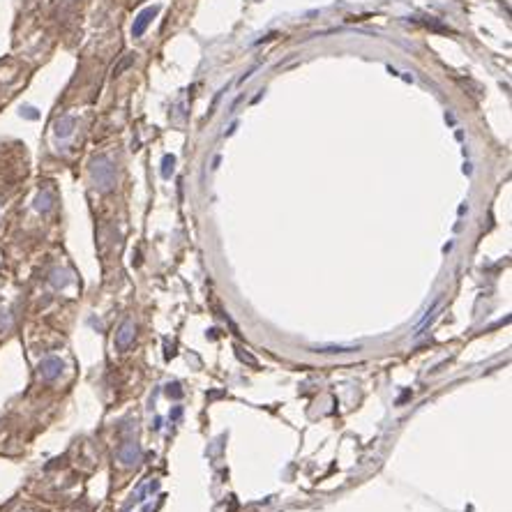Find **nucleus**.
<instances>
[{
  "instance_id": "f03ea898",
  "label": "nucleus",
  "mask_w": 512,
  "mask_h": 512,
  "mask_svg": "<svg viewBox=\"0 0 512 512\" xmlns=\"http://www.w3.org/2000/svg\"><path fill=\"white\" fill-rule=\"evenodd\" d=\"M24 162L14 146H0V236L7 229V210L21 185Z\"/></svg>"
},
{
  "instance_id": "7ed1b4c3",
  "label": "nucleus",
  "mask_w": 512,
  "mask_h": 512,
  "mask_svg": "<svg viewBox=\"0 0 512 512\" xmlns=\"http://www.w3.org/2000/svg\"><path fill=\"white\" fill-rule=\"evenodd\" d=\"M21 310H24V296L19 289L0 277V344L17 333L21 323Z\"/></svg>"
},
{
  "instance_id": "423d86ee",
  "label": "nucleus",
  "mask_w": 512,
  "mask_h": 512,
  "mask_svg": "<svg viewBox=\"0 0 512 512\" xmlns=\"http://www.w3.org/2000/svg\"><path fill=\"white\" fill-rule=\"evenodd\" d=\"M439 310H441V298H439V300H436V303L432 305V310H429V312H427V314L423 316V321H420V326L416 328V333H423V330L427 328V323H429V321H432V316H434L436 312H439Z\"/></svg>"
},
{
  "instance_id": "20e7f679",
  "label": "nucleus",
  "mask_w": 512,
  "mask_h": 512,
  "mask_svg": "<svg viewBox=\"0 0 512 512\" xmlns=\"http://www.w3.org/2000/svg\"><path fill=\"white\" fill-rule=\"evenodd\" d=\"M132 340H134V323H132V319H125L116 328V349L125 351L127 346L132 344Z\"/></svg>"
},
{
  "instance_id": "f257e3e1",
  "label": "nucleus",
  "mask_w": 512,
  "mask_h": 512,
  "mask_svg": "<svg viewBox=\"0 0 512 512\" xmlns=\"http://www.w3.org/2000/svg\"><path fill=\"white\" fill-rule=\"evenodd\" d=\"M37 284H40V296L30 303V310L40 314L51 305V300L65 296V293L77 284V275H74V270L70 266H65V263L51 261L40 270Z\"/></svg>"
},
{
  "instance_id": "39448f33",
  "label": "nucleus",
  "mask_w": 512,
  "mask_h": 512,
  "mask_svg": "<svg viewBox=\"0 0 512 512\" xmlns=\"http://www.w3.org/2000/svg\"><path fill=\"white\" fill-rule=\"evenodd\" d=\"M157 10H160V7H148V10H143V12L139 14L137 24H134V28H132V33H134V37H139V35H143V33H146V28H148V24H150V19H153V17H155V14H157Z\"/></svg>"
}]
</instances>
